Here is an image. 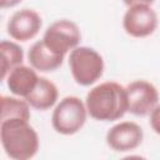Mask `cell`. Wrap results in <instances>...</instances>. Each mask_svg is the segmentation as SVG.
I'll use <instances>...</instances> for the list:
<instances>
[{"instance_id":"cell-5","label":"cell","mask_w":160,"mask_h":160,"mask_svg":"<svg viewBox=\"0 0 160 160\" xmlns=\"http://www.w3.org/2000/svg\"><path fill=\"white\" fill-rule=\"evenodd\" d=\"M81 35L78 25L70 20H58L52 22L45 31L42 41L54 52L64 55L78 48Z\"/></svg>"},{"instance_id":"cell-7","label":"cell","mask_w":160,"mask_h":160,"mask_svg":"<svg viewBox=\"0 0 160 160\" xmlns=\"http://www.w3.org/2000/svg\"><path fill=\"white\" fill-rule=\"evenodd\" d=\"M122 25L129 35L134 38H146L155 31L158 16L149 5L138 4L130 6L125 12Z\"/></svg>"},{"instance_id":"cell-13","label":"cell","mask_w":160,"mask_h":160,"mask_svg":"<svg viewBox=\"0 0 160 160\" xmlns=\"http://www.w3.org/2000/svg\"><path fill=\"white\" fill-rule=\"evenodd\" d=\"M0 51H1V80H5L9 72L14 68L21 65L24 60V52L18 44L8 40L1 41Z\"/></svg>"},{"instance_id":"cell-14","label":"cell","mask_w":160,"mask_h":160,"mask_svg":"<svg viewBox=\"0 0 160 160\" xmlns=\"http://www.w3.org/2000/svg\"><path fill=\"white\" fill-rule=\"evenodd\" d=\"M8 119H30L29 102L11 96H1V121Z\"/></svg>"},{"instance_id":"cell-9","label":"cell","mask_w":160,"mask_h":160,"mask_svg":"<svg viewBox=\"0 0 160 160\" xmlns=\"http://www.w3.org/2000/svg\"><path fill=\"white\" fill-rule=\"evenodd\" d=\"M41 18L31 9L16 11L8 22V34L19 41H28L36 36L41 29Z\"/></svg>"},{"instance_id":"cell-6","label":"cell","mask_w":160,"mask_h":160,"mask_svg":"<svg viewBox=\"0 0 160 160\" xmlns=\"http://www.w3.org/2000/svg\"><path fill=\"white\" fill-rule=\"evenodd\" d=\"M129 111L136 116L150 114L159 101L156 88L145 80H136L126 86Z\"/></svg>"},{"instance_id":"cell-3","label":"cell","mask_w":160,"mask_h":160,"mask_svg":"<svg viewBox=\"0 0 160 160\" xmlns=\"http://www.w3.org/2000/svg\"><path fill=\"white\" fill-rule=\"evenodd\" d=\"M69 65L74 80L82 86H89L99 80L104 71L101 55L91 48L80 46L71 50Z\"/></svg>"},{"instance_id":"cell-16","label":"cell","mask_w":160,"mask_h":160,"mask_svg":"<svg viewBox=\"0 0 160 160\" xmlns=\"http://www.w3.org/2000/svg\"><path fill=\"white\" fill-rule=\"evenodd\" d=\"M154 0H124V2L129 6H132V5H138V4H144V5H149L151 4Z\"/></svg>"},{"instance_id":"cell-12","label":"cell","mask_w":160,"mask_h":160,"mask_svg":"<svg viewBox=\"0 0 160 160\" xmlns=\"http://www.w3.org/2000/svg\"><path fill=\"white\" fill-rule=\"evenodd\" d=\"M58 88L46 78H39L34 90L25 98L30 106L38 110L50 109L58 100Z\"/></svg>"},{"instance_id":"cell-17","label":"cell","mask_w":160,"mask_h":160,"mask_svg":"<svg viewBox=\"0 0 160 160\" xmlns=\"http://www.w3.org/2000/svg\"><path fill=\"white\" fill-rule=\"evenodd\" d=\"M19 2H21V0H1V8L2 9L12 8V6L18 5Z\"/></svg>"},{"instance_id":"cell-10","label":"cell","mask_w":160,"mask_h":160,"mask_svg":"<svg viewBox=\"0 0 160 160\" xmlns=\"http://www.w3.org/2000/svg\"><path fill=\"white\" fill-rule=\"evenodd\" d=\"M5 80L9 90L14 95L26 98L36 86L39 76L31 68L19 65L9 72Z\"/></svg>"},{"instance_id":"cell-8","label":"cell","mask_w":160,"mask_h":160,"mask_svg":"<svg viewBox=\"0 0 160 160\" xmlns=\"http://www.w3.org/2000/svg\"><path fill=\"white\" fill-rule=\"evenodd\" d=\"M142 129L132 121H122L114 125L106 134V142L119 152L131 151L136 149L142 141Z\"/></svg>"},{"instance_id":"cell-11","label":"cell","mask_w":160,"mask_h":160,"mask_svg":"<svg viewBox=\"0 0 160 160\" xmlns=\"http://www.w3.org/2000/svg\"><path fill=\"white\" fill-rule=\"evenodd\" d=\"M28 59L34 69H36L39 71L48 72V71H54L61 66L64 55H59V54L51 51L44 44V41L40 40V41H36L30 48Z\"/></svg>"},{"instance_id":"cell-4","label":"cell","mask_w":160,"mask_h":160,"mask_svg":"<svg viewBox=\"0 0 160 160\" xmlns=\"http://www.w3.org/2000/svg\"><path fill=\"white\" fill-rule=\"evenodd\" d=\"M86 111V106L79 98L66 96L58 104L52 112V126L59 134L72 135L84 126Z\"/></svg>"},{"instance_id":"cell-1","label":"cell","mask_w":160,"mask_h":160,"mask_svg":"<svg viewBox=\"0 0 160 160\" xmlns=\"http://www.w3.org/2000/svg\"><path fill=\"white\" fill-rule=\"evenodd\" d=\"M86 109L90 116L100 121H114L129 111L126 88L115 81L102 82L86 95Z\"/></svg>"},{"instance_id":"cell-2","label":"cell","mask_w":160,"mask_h":160,"mask_svg":"<svg viewBox=\"0 0 160 160\" xmlns=\"http://www.w3.org/2000/svg\"><path fill=\"white\" fill-rule=\"evenodd\" d=\"M0 138L5 152L15 160L31 159L39 150L38 134L28 120H2L0 125Z\"/></svg>"},{"instance_id":"cell-15","label":"cell","mask_w":160,"mask_h":160,"mask_svg":"<svg viewBox=\"0 0 160 160\" xmlns=\"http://www.w3.org/2000/svg\"><path fill=\"white\" fill-rule=\"evenodd\" d=\"M150 125L152 130L160 135V105H156L150 114Z\"/></svg>"}]
</instances>
